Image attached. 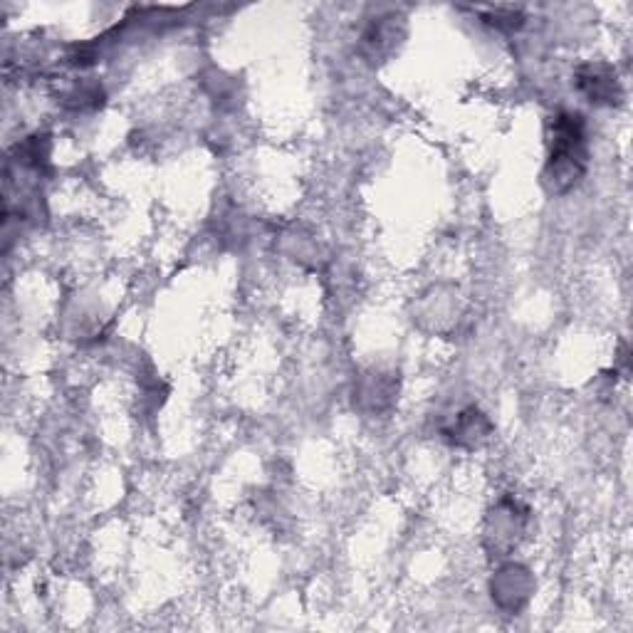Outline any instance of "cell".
Listing matches in <instances>:
<instances>
[{
    "label": "cell",
    "instance_id": "obj_1",
    "mask_svg": "<svg viewBox=\"0 0 633 633\" xmlns=\"http://www.w3.org/2000/svg\"><path fill=\"white\" fill-rule=\"evenodd\" d=\"M587 129L577 112H559L549 122V159L544 169V186L559 196L582 181L587 171Z\"/></svg>",
    "mask_w": 633,
    "mask_h": 633
},
{
    "label": "cell",
    "instance_id": "obj_2",
    "mask_svg": "<svg viewBox=\"0 0 633 633\" xmlns=\"http://www.w3.org/2000/svg\"><path fill=\"white\" fill-rule=\"evenodd\" d=\"M577 87L594 104H619L621 99V82L616 70L604 62L579 67Z\"/></svg>",
    "mask_w": 633,
    "mask_h": 633
},
{
    "label": "cell",
    "instance_id": "obj_3",
    "mask_svg": "<svg viewBox=\"0 0 633 633\" xmlns=\"http://www.w3.org/2000/svg\"><path fill=\"white\" fill-rule=\"evenodd\" d=\"M391 20L394 18H379L366 28L362 43L369 50V57H384L386 52L394 50L399 35H396V25Z\"/></svg>",
    "mask_w": 633,
    "mask_h": 633
},
{
    "label": "cell",
    "instance_id": "obj_4",
    "mask_svg": "<svg viewBox=\"0 0 633 633\" xmlns=\"http://www.w3.org/2000/svg\"><path fill=\"white\" fill-rule=\"evenodd\" d=\"M483 20L500 30H517V28H522V23H525L522 15L515 13V10H493V13H485Z\"/></svg>",
    "mask_w": 633,
    "mask_h": 633
}]
</instances>
